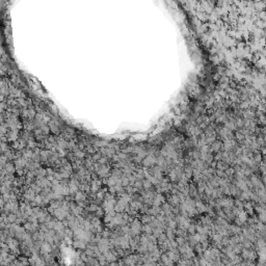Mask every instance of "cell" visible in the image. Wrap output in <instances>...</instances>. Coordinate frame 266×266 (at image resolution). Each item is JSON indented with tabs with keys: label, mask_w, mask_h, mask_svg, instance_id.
Returning a JSON list of instances; mask_svg holds the SVG:
<instances>
[{
	"label": "cell",
	"mask_w": 266,
	"mask_h": 266,
	"mask_svg": "<svg viewBox=\"0 0 266 266\" xmlns=\"http://www.w3.org/2000/svg\"><path fill=\"white\" fill-rule=\"evenodd\" d=\"M78 241H79V240H78ZM78 241L75 243V246H76V247H80V249H83V247H84V244H83L82 242H78Z\"/></svg>",
	"instance_id": "1"
}]
</instances>
